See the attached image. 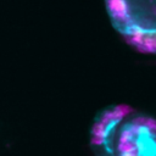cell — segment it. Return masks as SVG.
<instances>
[{"label":"cell","instance_id":"1","mask_svg":"<svg viewBox=\"0 0 156 156\" xmlns=\"http://www.w3.org/2000/svg\"><path fill=\"white\" fill-rule=\"evenodd\" d=\"M91 147L102 155H156V119L128 106L108 107L93 124Z\"/></svg>","mask_w":156,"mask_h":156},{"label":"cell","instance_id":"2","mask_svg":"<svg viewBox=\"0 0 156 156\" xmlns=\"http://www.w3.org/2000/svg\"><path fill=\"white\" fill-rule=\"evenodd\" d=\"M112 26L135 49L156 55V0H106Z\"/></svg>","mask_w":156,"mask_h":156}]
</instances>
